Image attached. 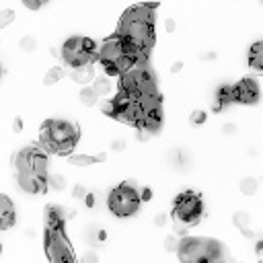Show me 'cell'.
<instances>
[{"label":"cell","mask_w":263,"mask_h":263,"mask_svg":"<svg viewBox=\"0 0 263 263\" xmlns=\"http://www.w3.org/2000/svg\"><path fill=\"white\" fill-rule=\"evenodd\" d=\"M78 138V130L74 124L66 119H51L41 130V144L49 152H60L66 154L74 148Z\"/></svg>","instance_id":"1"},{"label":"cell","mask_w":263,"mask_h":263,"mask_svg":"<svg viewBox=\"0 0 263 263\" xmlns=\"http://www.w3.org/2000/svg\"><path fill=\"white\" fill-rule=\"evenodd\" d=\"M202 218V200L196 194H183L175 202V229L185 235L189 226L198 224Z\"/></svg>","instance_id":"2"},{"label":"cell","mask_w":263,"mask_h":263,"mask_svg":"<svg viewBox=\"0 0 263 263\" xmlns=\"http://www.w3.org/2000/svg\"><path fill=\"white\" fill-rule=\"evenodd\" d=\"M107 206L115 216H132L138 212L140 208V198H138V189L134 183H124L117 189H113L109 198H107Z\"/></svg>","instance_id":"3"},{"label":"cell","mask_w":263,"mask_h":263,"mask_svg":"<svg viewBox=\"0 0 263 263\" xmlns=\"http://www.w3.org/2000/svg\"><path fill=\"white\" fill-rule=\"evenodd\" d=\"M62 58L66 60V64H70L72 68H80V66H91V60L95 58V41L89 37H72L64 43V51Z\"/></svg>","instance_id":"4"},{"label":"cell","mask_w":263,"mask_h":263,"mask_svg":"<svg viewBox=\"0 0 263 263\" xmlns=\"http://www.w3.org/2000/svg\"><path fill=\"white\" fill-rule=\"evenodd\" d=\"M12 167L16 173H23V171H29L37 177L45 179L47 177V159L45 154L37 148H25L21 150L19 154L12 156Z\"/></svg>","instance_id":"5"},{"label":"cell","mask_w":263,"mask_h":263,"mask_svg":"<svg viewBox=\"0 0 263 263\" xmlns=\"http://www.w3.org/2000/svg\"><path fill=\"white\" fill-rule=\"evenodd\" d=\"M45 251L51 263H76L72 249L64 237V231H47L45 235Z\"/></svg>","instance_id":"6"},{"label":"cell","mask_w":263,"mask_h":263,"mask_svg":"<svg viewBox=\"0 0 263 263\" xmlns=\"http://www.w3.org/2000/svg\"><path fill=\"white\" fill-rule=\"evenodd\" d=\"M121 56H124V47H121L119 35H117V37H109L99 49V60H101L103 66H113L115 68V62Z\"/></svg>","instance_id":"7"},{"label":"cell","mask_w":263,"mask_h":263,"mask_svg":"<svg viewBox=\"0 0 263 263\" xmlns=\"http://www.w3.org/2000/svg\"><path fill=\"white\" fill-rule=\"evenodd\" d=\"M74 216V210H66L60 206H47L45 208V226L47 231H62V226L68 218Z\"/></svg>","instance_id":"8"},{"label":"cell","mask_w":263,"mask_h":263,"mask_svg":"<svg viewBox=\"0 0 263 263\" xmlns=\"http://www.w3.org/2000/svg\"><path fill=\"white\" fill-rule=\"evenodd\" d=\"M233 95H235V101L255 103L259 99V86H257V82L253 78H245L237 86H233Z\"/></svg>","instance_id":"9"},{"label":"cell","mask_w":263,"mask_h":263,"mask_svg":"<svg viewBox=\"0 0 263 263\" xmlns=\"http://www.w3.org/2000/svg\"><path fill=\"white\" fill-rule=\"evenodd\" d=\"M19 175V187L25 191V194H41L45 191V179L37 177L29 171H23V173H16Z\"/></svg>","instance_id":"10"},{"label":"cell","mask_w":263,"mask_h":263,"mask_svg":"<svg viewBox=\"0 0 263 263\" xmlns=\"http://www.w3.org/2000/svg\"><path fill=\"white\" fill-rule=\"evenodd\" d=\"M115 117L121 119V121H126V124H134V126H138V124H140V119H142V109H140V103H138V101H130V103H126L124 107H119V109H117Z\"/></svg>","instance_id":"11"},{"label":"cell","mask_w":263,"mask_h":263,"mask_svg":"<svg viewBox=\"0 0 263 263\" xmlns=\"http://www.w3.org/2000/svg\"><path fill=\"white\" fill-rule=\"evenodd\" d=\"M14 222V208L12 202L6 196H0V231L8 229V226Z\"/></svg>","instance_id":"12"},{"label":"cell","mask_w":263,"mask_h":263,"mask_svg":"<svg viewBox=\"0 0 263 263\" xmlns=\"http://www.w3.org/2000/svg\"><path fill=\"white\" fill-rule=\"evenodd\" d=\"M235 101V95H233V86L231 84H224L222 89L218 91V97H216V105H214V109L220 111L222 107H226V105H231Z\"/></svg>","instance_id":"13"},{"label":"cell","mask_w":263,"mask_h":263,"mask_svg":"<svg viewBox=\"0 0 263 263\" xmlns=\"http://www.w3.org/2000/svg\"><path fill=\"white\" fill-rule=\"evenodd\" d=\"M249 64L253 70H261L263 68V43L257 41L253 43V47L249 49Z\"/></svg>","instance_id":"14"},{"label":"cell","mask_w":263,"mask_h":263,"mask_svg":"<svg viewBox=\"0 0 263 263\" xmlns=\"http://www.w3.org/2000/svg\"><path fill=\"white\" fill-rule=\"evenodd\" d=\"M45 187H49L51 191H64L66 187H68V181H66V177L64 175H60V173H51V175H47L45 177Z\"/></svg>","instance_id":"15"},{"label":"cell","mask_w":263,"mask_h":263,"mask_svg":"<svg viewBox=\"0 0 263 263\" xmlns=\"http://www.w3.org/2000/svg\"><path fill=\"white\" fill-rule=\"evenodd\" d=\"M72 78L80 84H86L95 78V72H93V66H80V68H74L72 70Z\"/></svg>","instance_id":"16"},{"label":"cell","mask_w":263,"mask_h":263,"mask_svg":"<svg viewBox=\"0 0 263 263\" xmlns=\"http://www.w3.org/2000/svg\"><path fill=\"white\" fill-rule=\"evenodd\" d=\"M241 194H245V196H255L257 194V189H259V181L255 179V177H245V179H241Z\"/></svg>","instance_id":"17"},{"label":"cell","mask_w":263,"mask_h":263,"mask_svg":"<svg viewBox=\"0 0 263 263\" xmlns=\"http://www.w3.org/2000/svg\"><path fill=\"white\" fill-rule=\"evenodd\" d=\"M99 95L95 93L93 86H82V91H80V103L86 105V107H93V105L97 103Z\"/></svg>","instance_id":"18"},{"label":"cell","mask_w":263,"mask_h":263,"mask_svg":"<svg viewBox=\"0 0 263 263\" xmlns=\"http://www.w3.org/2000/svg\"><path fill=\"white\" fill-rule=\"evenodd\" d=\"M93 89H95V93H97L99 97L109 95V93H111V82H109L107 76H99V78H95V82H93Z\"/></svg>","instance_id":"19"},{"label":"cell","mask_w":263,"mask_h":263,"mask_svg":"<svg viewBox=\"0 0 263 263\" xmlns=\"http://www.w3.org/2000/svg\"><path fill=\"white\" fill-rule=\"evenodd\" d=\"M64 76H66V70L60 68V66H54V68H49V72L45 74L43 82H45V84H56V82H60Z\"/></svg>","instance_id":"20"},{"label":"cell","mask_w":263,"mask_h":263,"mask_svg":"<svg viewBox=\"0 0 263 263\" xmlns=\"http://www.w3.org/2000/svg\"><path fill=\"white\" fill-rule=\"evenodd\" d=\"M95 156H89V154H72L70 156V165L74 167H89V165H95Z\"/></svg>","instance_id":"21"},{"label":"cell","mask_w":263,"mask_h":263,"mask_svg":"<svg viewBox=\"0 0 263 263\" xmlns=\"http://www.w3.org/2000/svg\"><path fill=\"white\" fill-rule=\"evenodd\" d=\"M233 222H235L237 229L245 231V229H249V226H251V216H249L247 212H237V214L233 216Z\"/></svg>","instance_id":"22"},{"label":"cell","mask_w":263,"mask_h":263,"mask_svg":"<svg viewBox=\"0 0 263 263\" xmlns=\"http://www.w3.org/2000/svg\"><path fill=\"white\" fill-rule=\"evenodd\" d=\"M19 47L23 51H35L37 49V39H35L33 35H23L21 41H19Z\"/></svg>","instance_id":"23"},{"label":"cell","mask_w":263,"mask_h":263,"mask_svg":"<svg viewBox=\"0 0 263 263\" xmlns=\"http://www.w3.org/2000/svg\"><path fill=\"white\" fill-rule=\"evenodd\" d=\"M12 21H14V10H10V8H4V10H0V29L8 27V25H10Z\"/></svg>","instance_id":"24"},{"label":"cell","mask_w":263,"mask_h":263,"mask_svg":"<svg viewBox=\"0 0 263 263\" xmlns=\"http://www.w3.org/2000/svg\"><path fill=\"white\" fill-rule=\"evenodd\" d=\"M163 247H165L167 253H177V249H179V241H177V237H167L165 243H163Z\"/></svg>","instance_id":"25"},{"label":"cell","mask_w":263,"mask_h":263,"mask_svg":"<svg viewBox=\"0 0 263 263\" xmlns=\"http://www.w3.org/2000/svg\"><path fill=\"white\" fill-rule=\"evenodd\" d=\"M82 263H99V253L93 249H86L82 253Z\"/></svg>","instance_id":"26"},{"label":"cell","mask_w":263,"mask_h":263,"mask_svg":"<svg viewBox=\"0 0 263 263\" xmlns=\"http://www.w3.org/2000/svg\"><path fill=\"white\" fill-rule=\"evenodd\" d=\"M189 121H191V126H202L206 121V113L204 111H194L191 117H189Z\"/></svg>","instance_id":"27"},{"label":"cell","mask_w":263,"mask_h":263,"mask_svg":"<svg viewBox=\"0 0 263 263\" xmlns=\"http://www.w3.org/2000/svg\"><path fill=\"white\" fill-rule=\"evenodd\" d=\"M86 196H89V191H86V187H82L80 183L72 187V198H76V200H84Z\"/></svg>","instance_id":"28"},{"label":"cell","mask_w":263,"mask_h":263,"mask_svg":"<svg viewBox=\"0 0 263 263\" xmlns=\"http://www.w3.org/2000/svg\"><path fill=\"white\" fill-rule=\"evenodd\" d=\"M138 198H140V202H150L152 200V189L144 187L142 191H138Z\"/></svg>","instance_id":"29"},{"label":"cell","mask_w":263,"mask_h":263,"mask_svg":"<svg viewBox=\"0 0 263 263\" xmlns=\"http://www.w3.org/2000/svg\"><path fill=\"white\" fill-rule=\"evenodd\" d=\"M222 132H224V136H237V124H224Z\"/></svg>","instance_id":"30"},{"label":"cell","mask_w":263,"mask_h":263,"mask_svg":"<svg viewBox=\"0 0 263 263\" xmlns=\"http://www.w3.org/2000/svg\"><path fill=\"white\" fill-rule=\"evenodd\" d=\"M103 111L107 113V115H111V117H115V105H113V101L105 103V105H103Z\"/></svg>","instance_id":"31"},{"label":"cell","mask_w":263,"mask_h":263,"mask_svg":"<svg viewBox=\"0 0 263 263\" xmlns=\"http://www.w3.org/2000/svg\"><path fill=\"white\" fill-rule=\"evenodd\" d=\"M111 148H113L115 152H121V150L126 148V140H113V142H111Z\"/></svg>","instance_id":"32"},{"label":"cell","mask_w":263,"mask_h":263,"mask_svg":"<svg viewBox=\"0 0 263 263\" xmlns=\"http://www.w3.org/2000/svg\"><path fill=\"white\" fill-rule=\"evenodd\" d=\"M27 8H31V10H37V8H41V2H39V0H25V2H23Z\"/></svg>","instance_id":"33"},{"label":"cell","mask_w":263,"mask_h":263,"mask_svg":"<svg viewBox=\"0 0 263 263\" xmlns=\"http://www.w3.org/2000/svg\"><path fill=\"white\" fill-rule=\"evenodd\" d=\"M165 224H167V216H165V214H156V216H154V226H159V229H163Z\"/></svg>","instance_id":"34"},{"label":"cell","mask_w":263,"mask_h":263,"mask_svg":"<svg viewBox=\"0 0 263 263\" xmlns=\"http://www.w3.org/2000/svg\"><path fill=\"white\" fill-rule=\"evenodd\" d=\"M175 29H177V23H175V19H167L165 21V31L167 33H175Z\"/></svg>","instance_id":"35"},{"label":"cell","mask_w":263,"mask_h":263,"mask_svg":"<svg viewBox=\"0 0 263 263\" xmlns=\"http://www.w3.org/2000/svg\"><path fill=\"white\" fill-rule=\"evenodd\" d=\"M148 138H150V134H148V132H144V130H138V140H140V142H146Z\"/></svg>","instance_id":"36"},{"label":"cell","mask_w":263,"mask_h":263,"mask_svg":"<svg viewBox=\"0 0 263 263\" xmlns=\"http://www.w3.org/2000/svg\"><path fill=\"white\" fill-rule=\"evenodd\" d=\"M181 68H183L181 62H175V64L171 66V72H173V74H177V72H181Z\"/></svg>","instance_id":"37"},{"label":"cell","mask_w":263,"mask_h":263,"mask_svg":"<svg viewBox=\"0 0 263 263\" xmlns=\"http://www.w3.org/2000/svg\"><path fill=\"white\" fill-rule=\"evenodd\" d=\"M12 128H14V132H21L23 130V121L21 119H14L12 121Z\"/></svg>","instance_id":"38"},{"label":"cell","mask_w":263,"mask_h":263,"mask_svg":"<svg viewBox=\"0 0 263 263\" xmlns=\"http://www.w3.org/2000/svg\"><path fill=\"white\" fill-rule=\"evenodd\" d=\"M255 251H257V255L261 257V253H263V243H261V241H257V245H255Z\"/></svg>","instance_id":"39"},{"label":"cell","mask_w":263,"mask_h":263,"mask_svg":"<svg viewBox=\"0 0 263 263\" xmlns=\"http://www.w3.org/2000/svg\"><path fill=\"white\" fill-rule=\"evenodd\" d=\"M241 233H243L245 237H249V239H253V237H255V233H253L251 229H245V231H241Z\"/></svg>","instance_id":"40"},{"label":"cell","mask_w":263,"mask_h":263,"mask_svg":"<svg viewBox=\"0 0 263 263\" xmlns=\"http://www.w3.org/2000/svg\"><path fill=\"white\" fill-rule=\"evenodd\" d=\"M202 58L204 60H216V54H214V51H210V54H204Z\"/></svg>","instance_id":"41"},{"label":"cell","mask_w":263,"mask_h":263,"mask_svg":"<svg viewBox=\"0 0 263 263\" xmlns=\"http://www.w3.org/2000/svg\"><path fill=\"white\" fill-rule=\"evenodd\" d=\"M0 78H2V64H0Z\"/></svg>","instance_id":"42"}]
</instances>
